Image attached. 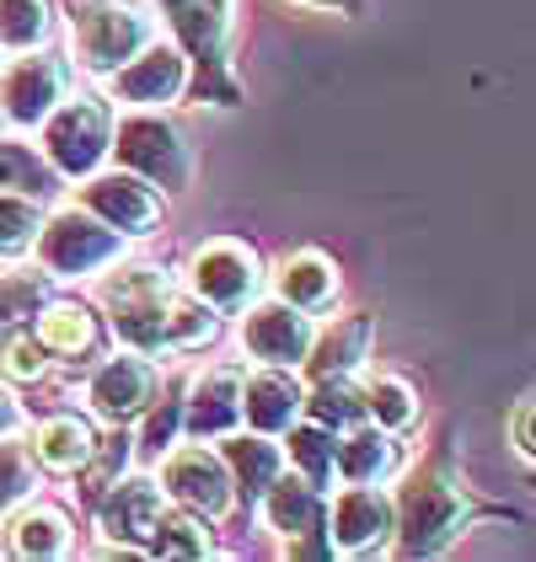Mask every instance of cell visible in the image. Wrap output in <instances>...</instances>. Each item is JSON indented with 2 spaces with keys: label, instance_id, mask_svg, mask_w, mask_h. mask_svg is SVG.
<instances>
[{
  "label": "cell",
  "instance_id": "1",
  "mask_svg": "<svg viewBox=\"0 0 536 562\" xmlns=\"http://www.w3.org/2000/svg\"><path fill=\"white\" fill-rule=\"evenodd\" d=\"M76 59L87 70H119L124 59H134L139 48L150 44V16L130 5V0H91L87 11L76 16Z\"/></svg>",
  "mask_w": 536,
  "mask_h": 562
},
{
  "label": "cell",
  "instance_id": "2",
  "mask_svg": "<svg viewBox=\"0 0 536 562\" xmlns=\"http://www.w3.org/2000/svg\"><path fill=\"white\" fill-rule=\"evenodd\" d=\"M102 301L113 311V327L134 348H161V316H167V301H172L161 268H150V262L113 268V279H102Z\"/></svg>",
  "mask_w": 536,
  "mask_h": 562
},
{
  "label": "cell",
  "instance_id": "3",
  "mask_svg": "<svg viewBox=\"0 0 536 562\" xmlns=\"http://www.w3.org/2000/svg\"><path fill=\"white\" fill-rule=\"evenodd\" d=\"M108 139H113V113L97 97H70L59 113L48 108V130H44L48 167H59V172H70V177H87L108 156Z\"/></svg>",
  "mask_w": 536,
  "mask_h": 562
},
{
  "label": "cell",
  "instance_id": "4",
  "mask_svg": "<svg viewBox=\"0 0 536 562\" xmlns=\"http://www.w3.org/2000/svg\"><path fill=\"white\" fill-rule=\"evenodd\" d=\"M33 241H38V258H44L48 273H65V279H70V273H91V268H102V262H119V252H124L119 231L102 225V220H91V210L87 215L59 210Z\"/></svg>",
  "mask_w": 536,
  "mask_h": 562
},
{
  "label": "cell",
  "instance_id": "5",
  "mask_svg": "<svg viewBox=\"0 0 536 562\" xmlns=\"http://www.w3.org/2000/svg\"><path fill=\"white\" fill-rule=\"evenodd\" d=\"M108 150H119V161L134 177H145L150 188H182L188 182V145L161 119H124V124H113Z\"/></svg>",
  "mask_w": 536,
  "mask_h": 562
},
{
  "label": "cell",
  "instance_id": "6",
  "mask_svg": "<svg viewBox=\"0 0 536 562\" xmlns=\"http://www.w3.org/2000/svg\"><path fill=\"white\" fill-rule=\"evenodd\" d=\"M461 493L440 476H413L402 493V547L407 552H440L450 536L461 530Z\"/></svg>",
  "mask_w": 536,
  "mask_h": 562
},
{
  "label": "cell",
  "instance_id": "7",
  "mask_svg": "<svg viewBox=\"0 0 536 562\" xmlns=\"http://www.w3.org/2000/svg\"><path fill=\"white\" fill-rule=\"evenodd\" d=\"M327 536L344 558H365V552H381L387 536H392V498L370 482H355L333 498V515H327Z\"/></svg>",
  "mask_w": 536,
  "mask_h": 562
},
{
  "label": "cell",
  "instance_id": "8",
  "mask_svg": "<svg viewBox=\"0 0 536 562\" xmlns=\"http://www.w3.org/2000/svg\"><path fill=\"white\" fill-rule=\"evenodd\" d=\"M188 284L204 305H221V311H236L247 305V295L258 290V258L236 241H210L199 247L193 262H188Z\"/></svg>",
  "mask_w": 536,
  "mask_h": 562
},
{
  "label": "cell",
  "instance_id": "9",
  "mask_svg": "<svg viewBox=\"0 0 536 562\" xmlns=\"http://www.w3.org/2000/svg\"><path fill=\"white\" fill-rule=\"evenodd\" d=\"M161 482L193 515H225L231 509V472L221 456H210L204 445H182L161 461Z\"/></svg>",
  "mask_w": 536,
  "mask_h": 562
},
{
  "label": "cell",
  "instance_id": "10",
  "mask_svg": "<svg viewBox=\"0 0 536 562\" xmlns=\"http://www.w3.org/2000/svg\"><path fill=\"white\" fill-rule=\"evenodd\" d=\"M150 391H156V370L134 353H113L108 364H97L87 381V402L97 418L108 424H130L150 407Z\"/></svg>",
  "mask_w": 536,
  "mask_h": 562
},
{
  "label": "cell",
  "instance_id": "11",
  "mask_svg": "<svg viewBox=\"0 0 536 562\" xmlns=\"http://www.w3.org/2000/svg\"><path fill=\"white\" fill-rule=\"evenodd\" d=\"M242 344H247V353L258 364L290 370V364H301L312 353V322H306V311H295V305H284V301L258 305L242 322Z\"/></svg>",
  "mask_w": 536,
  "mask_h": 562
},
{
  "label": "cell",
  "instance_id": "12",
  "mask_svg": "<svg viewBox=\"0 0 536 562\" xmlns=\"http://www.w3.org/2000/svg\"><path fill=\"white\" fill-rule=\"evenodd\" d=\"M81 204H87L91 215L102 220V225H113L119 236H145L156 215H161V199H156V188L145 182V177H91L87 193H81Z\"/></svg>",
  "mask_w": 536,
  "mask_h": 562
},
{
  "label": "cell",
  "instance_id": "13",
  "mask_svg": "<svg viewBox=\"0 0 536 562\" xmlns=\"http://www.w3.org/2000/svg\"><path fill=\"white\" fill-rule=\"evenodd\" d=\"M59 91H65V65L48 59V54H27V59H16V65L0 70V102H5V113L16 124L48 119V108L59 102Z\"/></svg>",
  "mask_w": 536,
  "mask_h": 562
},
{
  "label": "cell",
  "instance_id": "14",
  "mask_svg": "<svg viewBox=\"0 0 536 562\" xmlns=\"http://www.w3.org/2000/svg\"><path fill=\"white\" fill-rule=\"evenodd\" d=\"M188 81V65H182L178 48L145 44L139 59H124V70L113 76V97L134 102V108H156V102H172Z\"/></svg>",
  "mask_w": 536,
  "mask_h": 562
},
{
  "label": "cell",
  "instance_id": "15",
  "mask_svg": "<svg viewBox=\"0 0 536 562\" xmlns=\"http://www.w3.org/2000/svg\"><path fill=\"white\" fill-rule=\"evenodd\" d=\"M301 407H306V391L295 386L279 364H264L253 381L242 375V424H253L258 434H284Z\"/></svg>",
  "mask_w": 536,
  "mask_h": 562
},
{
  "label": "cell",
  "instance_id": "16",
  "mask_svg": "<svg viewBox=\"0 0 536 562\" xmlns=\"http://www.w3.org/2000/svg\"><path fill=\"white\" fill-rule=\"evenodd\" d=\"M156 515H161V487L134 476V482H119L113 498L102 504V530L119 541V552H145L150 530H156Z\"/></svg>",
  "mask_w": 536,
  "mask_h": 562
},
{
  "label": "cell",
  "instance_id": "17",
  "mask_svg": "<svg viewBox=\"0 0 536 562\" xmlns=\"http://www.w3.org/2000/svg\"><path fill=\"white\" fill-rule=\"evenodd\" d=\"M188 429L199 439H221L242 424V375L236 370H204L193 391H188V407H182Z\"/></svg>",
  "mask_w": 536,
  "mask_h": 562
},
{
  "label": "cell",
  "instance_id": "18",
  "mask_svg": "<svg viewBox=\"0 0 536 562\" xmlns=\"http://www.w3.org/2000/svg\"><path fill=\"white\" fill-rule=\"evenodd\" d=\"M264 515L279 536L295 541V536L322 530V498H316V487L306 476H273L264 487Z\"/></svg>",
  "mask_w": 536,
  "mask_h": 562
},
{
  "label": "cell",
  "instance_id": "19",
  "mask_svg": "<svg viewBox=\"0 0 536 562\" xmlns=\"http://www.w3.org/2000/svg\"><path fill=\"white\" fill-rule=\"evenodd\" d=\"M279 295H284V305H295V311H322V305H333V295H338V268L322 258V252H295V258L279 268Z\"/></svg>",
  "mask_w": 536,
  "mask_h": 562
},
{
  "label": "cell",
  "instance_id": "20",
  "mask_svg": "<svg viewBox=\"0 0 536 562\" xmlns=\"http://www.w3.org/2000/svg\"><path fill=\"white\" fill-rule=\"evenodd\" d=\"M91 424L87 418H48L44 429L33 434V456L44 461L48 472H81L91 456Z\"/></svg>",
  "mask_w": 536,
  "mask_h": 562
},
{
  "label": "cell",
  "instance_id": "21",
  "mask_svg": "<svg viewBox=\"0 0 536 562\" xmlns=\"http://www.w3.org/2000/svg\"><path fill=\"white\" fill-rule=\"evenodd\" d=\"M11 552L16 558H65L70 552V525H65V515L48 509V504L22 509L16 525H11Z\"/></svg>",
  "mask_w": 536,
  "mask_h": 562
},
{
  "label": "cell",
  "instance_id": "22",
  "mask_svg": "<svg viewBox=\"0 0 536 562\" xmlns=\"http://www.w3.org/2000/svg\"><path fill=\"white\" fill-rule=\"evenodd\" d=\"M231 16V0H178V33L182 44L193 48L199 59H215L225 44V22Z\"/></svg>",
  "mask_w": 536,
  "mask_h": 562
},
{
  "label": "cell",
  "instance_id": "23",
  "mask_svg": "<svg viewBox=\"0 0 536 562\" xmlns=\"http://www.w3.org/2000/svg\"><path fill=\"white\" fill-rule=\"evenodd\" d=\"M392 467V445L381 429H355L344 434V445H333V472H344L349 482H376Z\"/></svg>",
  "mask_w": 536,
  "mask_h": 562
},
{
  "label": "cell",
  "instance_id": "24",
  "mask_svg": "<svg viewBox=\"0 0 536 562\" xmlns=\"http://www.w3.org/2000/svg\"><path fill=\"white\" fill-rule=\"evenodd\" d=\"M145 552H156V558H204V552H210V530H204V515H193V509H178V515H156V530H150Z\"/></svg>",
  "mask_w": 536,
  "mask_h": 562
},
{
  "label": "cell",
  "instance_id": "25",
  "mask_svg": "<svg viewBox=\"0 0 536 562\" xmlns=\"http://www.w3.org/2000/svg\"><path fill=\"white\" fill-rule=\"evenodd\" d=\"M221 461H225V472H236L242 493H253V498L279 476V450H273L268 439H242V434H236V439H225Z\"/></svg>",
  "mask_w": 536,
  "mask_h": 562
},
{
  "label": "cell",
  "instance_id": "26",
  "mask_svg": "<svg viewBox=\"0 0 536 562\" xmlns=\"http://www.w3.org/2000/svg\"><path fill=\"white\" fill-rule=\"evenodd\" d=\"M215 338V311L188 295H172L167 301V316H161V348H204Z\"/></svg>",
  "mask_w": 536,
  "mask_h": 562
},
{
  "label": "cell",
  "instance_id": "27",
  "mask_svg": "<svg viewBox=\"0 0 536 562\" xmlns=\"http://www.w3.org/2000/svg\"><path fill=\"white\" fill-rule=\"evenodd\" d=\"M97 327L81 305H48L44 322H38V344L54 348V353H87Z\"/></svg>",
  "mask_w": 536,
  "mask_h": 562
},
{
  "label": "cell",
  "instance_id": "28",
  "mask_svg": "<svg viewBox=\"0 0 536 562\" xmlns=\"http://www.w3.org/2000/svg\"><path fill=\"white\" fill-rule=\"evenodd\" d=\"M290 461L301 467L312 487H327L333 482V429H322V424L290 429Z\"/></svg>",
  "mask_w": 536,
  "mask_h": 562
},
{
  "label": "cell",
  "instance_id": "29",
  "mask_svg": "<svg viewBox=\"0 0 536 562\" xmlns=\"http://www.w3.org/2000/svg\"><path fill=\"white\" fill-rule=\"evenodd\" d=\"M38 236V210L27 193H0V258H22L33 252Z\"/></svg>",
  "mask_w": 536,
  "mask_h": 562
},
{
  "label": "cell",
  "instance_id": "30",
  "mask_svg": "<svg viewBox=\"0 0 536 562\" xmlns=\"http://www.w3.org/2000/svg\"><path fill=\"white\" fill-rule=\"evenodd\" d=\"M306 407H312V418L322 424V429H349V424L365 418V402L344 386V375H333V381L322 375V386L306 396Z\"/></svg>",
  "mask_w": 536,
  "mask_h": 562
},
{
  "label": "cell",
  "instance_id": "31",
  "mask_svg": "<svg viewBox=\"0 0 536 562\" xmlns=\"http://www.w3.org/2000/svg\"><path fill=\"white\" fill-rule=\"evenodd\" d=\"M48 33V0H0V44L33 48Z\"/></svg>",
  "mask_w": 536,
  "mask_h": 562
},
{
  "label": "cell",
  "instance_id": "32",
  "mask_svg": "<svg viewBox=\"0 0 536 562\" xmlns=\"http://www.w3.org/2000/svg\"><path fill=\"white\" fill-rule=\"evenodd\" d=\"M365 344H370V322H365V316L338 322V333H327V344L316 348V370H322V375H344L349 364L365 359Z\"/></svg>",
  "mask_w": 536,
  "mask_h": 562
},
{
  "label": "cell",
  "instance_id": "33",
  "mask_svg": "<svg viewBox=\"0 0 536 562\" xmlns=\"http://www.w3.org/2000/svg\"><path fill=\"white\" fill-rule=\"evenodd\" d=\"M359 402L376 418V429H407L418 418V402H413V391L402 386V381H370V391Z\"/></svg>",
  "mask_w": 536,
  "mask_h": 562
},
{
  "label": "cell",
  "instance_id": "34",
  "mask_svg": "<svg viewBox=\"0 0 536 562\" xmlns=\"http://www.w3.org/2000/svg\"><path fill=\"white\" fill-rule=\"evenodd\" d=\"M0 188H16V193H44L48 188V167L27 150V145H0Z\"/></svg>",
  "mask_w": 536,
  "mask_h": 562
},
{
  "label": "cell",
  "instance_id": "35",
  "mask_svg": "<svg viewBox=\"0 0 536 562\" xmlns=\"http://www.w3.org/2000/svg\"><path fill=\"white\" fill-rule=\"evenodd\" d=\"M44 353L48 348L38 344V338H27V333H22V338H11V344H5L0 359H5V375H16V381H38V375L48 370Z\"/></svg>",
  "mask_w": 536,
  "mask_h": 562
},
{
  "label": "cell",
  "instance_id": "36",
  "mask_svg": "<svg viewBox=\"0 0 536 562\" xmlns=\"http://www.w3.org/2000/svg\"><path fill=\"white\" fill-rule=\"evenodd\" d=\"M38 305V279L16 273V279H0V322H16Z\"/></svg>",
  "mask_w": 536,
  "mask_h": 562
},
{
  "label": "cell",
  "instance_id": "37",
  "mask_svg": "<svg viewBox=\"0 0 536 562\" xmlns=\"http://www.w3.org/2000/svg\"><path fill=\"white\" fill-rule=\"evenodd\" d=\"M510 439H515L521 461H532V456H536V439H532V396H521V402H515V413H510Z\"/></svg>",
  "mask_w": 536,
  "mask_h": 562
},
{
  "label": "cell",
  "instance_id": "38",
  "mask_svg": "<svg viewBox=\"0 0 536 562\" xmlns=\"http://www.w3.org/2000/svg\"><path fill=\"white\" fill-rule=\"evenodd\" d=\"M22 487H27V472H22L11 456H0V509H5V504H11Z\"/></svg>",
  "mask_w": 536,
  "mask_h": 562
},
{
  "label": "cell",
  "instance_id": "39",
  "mask_svg": "<svg viewBox=\"0 0 536 562\" xmlns=\"http://www.w3.org/2000/svg\"><path fill=\"white\" fill-rule=\"evenodd\" d=\"M5 418H11V407H5V396H0V424H5Z\"/></svg>",
  "mask_w": 536,
  "mask_h": 562
},
{
  "label": "cell",
  "instance_id": "40",
  "mask_svg": "<svg viewBox=\"0 0 536 562\" xmlns=\"http://www.w3.org/2000/svg\"><path fill=\"white\" fill-rule=\"evenodd\" d=\"M312 5H338V0H312Z\"/></svg>",
  "mask_w": 536,
  "mask_h": 562
}]
</instances>
